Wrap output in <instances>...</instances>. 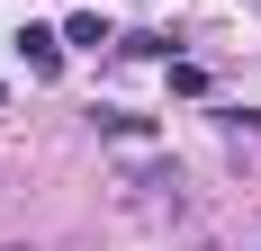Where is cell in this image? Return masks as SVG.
I'll return each mask as SVG.
<instances>
[{
    "instance_id": "obj_2",
    "label": "cell",
    "mask_w": 261,
    "mask_h": 251,
    "mask_svg": "<svg viewBox=\"0 0 261 251\" xmlns=\"http://www.w3.org/2000/svg\"><path fill=\"white\" fill-rule=\"evenodd\" d=\"M63 45H108V18L99 9H72V18H63Z\"/></svg>"
},
{
    "instance_id": "obj_3",
    "label": "cell",
    "mask_w": 261,
    "mask_h": 251,
    "mask_svg": "<svg viewBox=\"0 0 261 251\" xmlns=\"http://www.w3.org/2000/svg\"><path fill=\"white\" fill-rule=\"evenodd\" d=\"M99 135H117V144H144V135H153V117H126V108H99Z\"/></svg>"
},
{
    "instance_id": "obj_4",
    "label": "cell",
    "mask_w": 261,
    "mask_h": 251,
    "mask_svg": "<svg viewBox=\"0 0 261 251\" xmlns=\"http://www.w3.org/2000/svg\"><path fill=\"white\" fill-rule=\"evenodd\" d=\"M0 108H9V90H0Z\"/></svg>"
},
{
    "instance_id": "obj_1",
    "label": "cell",
    "mask_w": 261,
    "mask_h": 251,
    "mask_svg": "<svg viewBox=\"0 0 261 251\" xmlns=\"http://www.w3.org/2000/svg\"><path fill=\"white\" fill-rule=\"evenodd\" d=\"M18 54H27V72H36V81L63 72V36H54V27H18Z\"/></svg>"
}]
</instances>
